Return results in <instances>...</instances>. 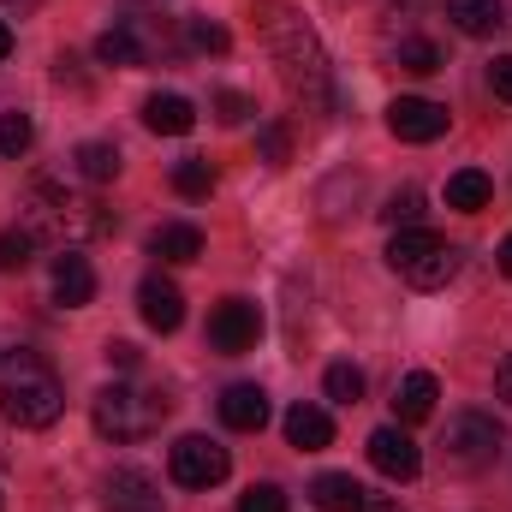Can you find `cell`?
Returning <instances> with one entry per match:
<instances>
[{
	"label": "cell",
	"instance_id": "cell-26",
	"mask_svg": "<svg viewBox=\"0 0 512 512\" xmlns=\"http://www.w3.org/2000/svg\"><path fill=\"white\" fill-rule=\"evenodd\" d=\"M322 393H328L334 405H358V399H364V370H358V364H328Z\"/></svg>",
	"mask_w": 512,
	"mask_h": 512
},
{
	"label": "cell",
	"instance_id": "cell-39",
	"mask_svg": "<svg viewBox=\"0 0 512 512\" xmlns=\"http://www.w3.org/2000/svg\"><path fill=\"white\" fill-rule=\"evenodd\" d=\"M6 54H12V24L0 18V60H6Z\"/></svg>",
	"mask_w": 512,
	"mask_h": 512
},
{
	"label": "cell",
	"instance_id": "cell-31",
	"mask_svg": "<svg viewBox=\"0 0 512 512\" xmlns=\"http://www.w3.org/2000/svg\"><path fill=\"white\" fill-rule=\"evenodd\" d=\"M256 149H262V161H268V167H286V161H292V131L274 120V126L256 131Z\"/></svg>",
	"mask_w": 512,
	"mask_h": 512
},
{
	"label": "cell",
	"instance_id": "cell-22",
	"mask_svg": "<svg viewBox=\"0 0 512 512\" xmlns=\"http://www.w3.org/2000/svg\"><path fill=\"white\" fill-rule=\"evenodd\" d=\"M489 197H495V179H489L483 167H465V173H453V179H447V209H459V215L489 209Z\"/></svg>",
	"mask_w": 512,
	"mask_h": 512
},
{
	"label": "cell",
	"instance_id": "cell-4",
	"mask_svg": "<svg viewBox=\"0 0 512 512\" xmlns=\"http://www.w3.org/2000/svg\"><path fill=\"white\" fill-rule=\"evenodd\" d=\"M387 268H393L405 286L435 292V286H447V280L459 274V245H447V239L429 233V227H399V233L387 239Z\"/></svg>",
	"mask_w": 512,
	"mask_h": 512
},
{
	"label": "cell",
	"instance_id": "cell-28",
	"mask_svg": "<svg viewBox=\"0 0 512 512\" xmlns=\"http://www.w3.org/2000/svg\"><path fill=\"white\" fill-rule=\"evenodd\" d=\"M185 48H197V54H227L233 36H227L215 18H185Z\"/></svg>",
	"mask_w": 512,
	"mask_h": 512
},
{
	"label": "cell",
	"instance_id": "cell-11",
	"mask_svg": "<svg viewBox=\"0 0 512 512\" xmlns=\"http://www.w3.org/2000/svg\"><path fill=\"white\" fill-rule=\"evenodd\" d=\"M137 310H143V322H149L155 334H173V328L185 322V292H179L167 274H143V286H137Z\"/></svg>",
	"mask_w": 512,
	"mask_h": 512
},
{
	"label": "cell",
	"instance_id": "cell-30",
	"mask_svg": "<svg viewBox=\"0 0 512 512\" xmlns=\"http://www.w3.org/2000/svg\"><path fill=\"white\" fill-rule=\"evenodd\" d=\"M173 191H179V197H209V191H215L209 161H197V155H191V161H179V167H173Z\"/></svg>",
	"mask_w": 512,
	"mask_h": 512
},
{
	"label": "cell",
	"instance_id": "cell-27",
	"mask_svg": "<svg viewBox=\"0 0 512 512\" xmlns=\"http://www.w3.org/2000/svg\"><path fill=\"white\" fill-rule=\"evenodd\" d=\"M382 221L393 227V233H399V227H417V221H423V191H417V185H399V191L387 197Z\"/></svg>",
	"mask_w": 512,
	"mask_h": 512
},
{
	"label": "cell",
	"instance_id": "cell-38",
	"mask_svg": "<svg viewBox=\"0 0 512 512\" xmlns=\"http://www.w3.org/2000/svg\"><path fill=\"white\" fill-rule=\"evenodd\" d=\"M501 274H507V280H512V233H507V239H501Z\"/></svg>",
	"mask_w": 512,
	"mask_h": 512
},
{
	"label": "cell",
	"instance_id": "cell-8",
	"mask_svg": "<svg viewBox=\"0 0 512 512\" xmlns=\"http://www.w3.org/2000/svg\"><path fill=\"white\" fill-rule=\"evenodd\" d=\"M256 340H262V316H256L251 298H221L209 310V346L215 352L239 358V352H256Z\"/></svg>",
	"mask_w": 512,
	"mask_h": 512
},
{
	"label": "cell",
	"instance_id": "cell-16",
	"mask_svg": "<svg viewBox=\"0 0 512 512\" xmlns=\"http://www.w3.org/2000/svg\"><path fill=\"white\" fill-rule=\"evenodd\" d=\"M447 18H453V30L471 36V42H489V36H501V24H507L501 0H447Z\"/></svg>",
	"mask_w": 512,
	"mask_h": 512
},
{
	"label": "cell",
	"instance_id": "cell-20",
	"mask_svg": "<svg viewBox=\"0 0 512 512\" xmlns=\"http://www.w3.org/2000/svg\"><path fill=\"white\" fill-rule=\"evenodd\" d=\"M149 256H161V262H197L203 256V233L191 221H167V227L149 233Z\"/></svg>",
	"mask_w": 512,
	"mask_h": 512
},
{
	"label": "cell",
	"instance_id": "cell-35",
	"mask_svg": "<svg viewBox=\"0 0 512 512\" xmlns=\"http://www.w3.org/2000/svg\"><path fill=\"white\" fill-rule=\"evenodd\" d=\"M108 364H114V370H137V364H143V352H137V346H131V340H108Z\"/></svg>",
	"mask_w": 512,
	"mask_h": 512
},
{
	"label": "cell",
	"instance_id": "cell-37",
	"mask_svg": "<svg viewBox=\"0 0 512 512\" xmlns=\"http://www.w3.org/2000/svg\"><path fill=\"white\" fill-rule=\"evenodd\" d=\"M364 512H405V507H399L393 495H370V501H364Z\"/></svg>",
	"mask_w": 512,
	"mask_h": 512
},
{
	"label": "cell",
	"instance_id": "cell-9",
	"mask_svg": "<svg viewBox=\"0 0 512 512\" xmlns=\"http://www.w3.org/2000/svg\"><path fill=\"white\" fill-rule=\"evenodd\" d=\"M447 108L441 102H429V96H399L393 108H387V131L399 137V143H435L441 131H447Z\"/></svg>",
	"mask_w": 512,
	"mask_h": 512
},
{
	"label": "cell",
	"instance_id": "cell-19",
	"mask_svg": "<svg viewBox=\"0 0 512 512\" xmlns=\"http://www.w3.org/2000/svg\"><path fill=\"white\" fill-rule=\"evenodd\" d=\"M72 167H78V179H84V185H114L126 161H120V149H114V143L90 137V143H78V149H72Z\"/></svg>",
	"mask_w": 512,
	"mask_h": 512
},
{
	"label": "cell",
	"instance_id": "cell-3",
	"mask_svg": "<svg viewBox=\"0 0 512 512\" xmlns=\"http://www.w3.org/2000/svg\"><path fill=\"white\" fill-rule=\"evenodd\" d=\"M0 411L18 429H48L66 411V387L36 352L12 346V352H0Z\"/></svg>",
	"mask_w": 512,
	"mask_h": 512
},
{
	"label": "cell",
	"instance_id": "cell-1",
	"mask_svg": "<svg viewBox=\"0 0 512 512\" xmlns=\"http://www.w3.org/2000/svg\"><path fill=\"white\" fill-rule=\"evenodd\" d=\"M256 30L268 42V60L280 72V84L292 90V102L322 114L334 102V72H328V48L310 30V18L298 6H286V0H256Z\"/></svg>",
	"mask_w": 512,
	"mask_h": 512
},
{
	"label": "cell",
	"instance_id": "cell-21",
	"mask_svg": "<svg viewBox=\"0 0 512 512\" xmlns=\"http://www.w3.org/2000/svg\"><path fill=\"white\" fill-rule=\"evenodd\" d=\"M143 126L161 131V137H185V131L197 126V108L185 96H149L143 102Z\"/></svg>",
	"mask_w": 512,
	"mask_h": 512
},
{
	"label": "cell",
	"instance_id": "cell-41",
	"mask_svg": "<svg viewBox=\"0 0 512 512\" xmlns=\"http://www.w3.org/2000/svg\"><path fill=\"white\" fill-rule=\"evenodd\" d=\"M0 512H6V507H0Z\"/></svg>",
	"mask_w": 512,
	"mask_h": 512
},
{
	"label": "cell",
	"instance_id": "cell-13",
	"mask_svg": "<svg viewBox=\"0 0 512 512\" xmlns=\"http://www.w3.org/2000/svg\"><path fill=\"white\" fill-rule=\"evenodd\" d=\"M90 298H96V268H90L78 251L54 256V304H66V310H84Z\"/></svg>",
	"mask_w": 512,
	"mask_h": 512
},
{
	"label": "cell",
	"instance_id": "cell-15",
	"mask_svg": "<svg viewBox=\"0 0 512 512\" xmlns=\"http://www.w3.org/2000/svg\"><path fill=\"white\" fill-rule=\"evenodd\" d=\"M286 441L298 453H322V447H334V417L322 405H292L286 411Z\"/></svg>",
	"mask_w": 512,
	"mask_h": 512
},
{
	"label": "cell",
	"instance_id": "cell-2",
	"mask_svg": "<svg viewBox=\"0 0 512 512\" xmlns=\"http://www.w3.org/2000/svg\"><path fill=\"white\" fill-rule=\"evenodd\" d=\"M24 227H30L36 239L84 245V239L114 233V215H108L102 203H90V197H78V191L54 185V179H30V191H24Z\"/></svg>",
	"mask_w": 512,
	"mask_h": 512
},
{
	"label": "cell",
	"instance_id": "cell-24",
	"mask_svg": "<svg viewBox=\"0 0 512 512\" xmlns=\"http://www.w3.org/2000/svg\"><path fill=\"white\" fill-rule=\"evenodd\" d=\"M96 60H102V66H149V60H143V42L131 36L126 24H114V30L96 36Z\"/></svg>",
	"mask_w": 512,
	"mask_h": 512
},
{
	"label": "cell",
	"instance_id": "cell-14",
	"mask_svg": "<svg viewBox=\"0 0 512 512\" xmlns=\"http://www.w3.org/2000/svg\"><path fill=\"white\" fill-rule=\"evenodd\" d=\"M221 423L239 429V435L262 429V423H268V393H262L256 382H233L227 393H221Z\"/></svg>",
	"mask_w": 512,
	"mask_h": 512
},
{
	"label": "cell",
	"instance_id": "cell-6",
	"mask_svg": "<svg viewBox=\"0 0 512 512\" xmlns=\"http://www.w3.org/2000/svg\"><path fill=\"white\" fill-rule=\"evenodd\" d=\"M501 447H507V429L489 411H459L447 423V435H441V453H447L453 471H489Z\"/></svg>",
	"mask_w": 512,
	"mask_h": 512
},
{
	"label": "cell",
	"instance_id": "cell-12",
	"mask_svg": "<svg viewBox=\"0 0 512 512\" xmlns=\"http://www.w3.org/2000/svg\"><path fill=\"white\" fill-rule=\"evenodd\" d=\"M108 507H114V512H161V489H155V477H149V471L120 465V471L108 477Z\"/></svg>",
	"mask_w": 512,
	"mask_h": 512
},
{
	"label": "cell",
	"instance_id": "cell-17",
	"mask_svg": "<svg viewBox=\"0 0 512 512\" xmlns=\"http://www.w3.org/2000/svg\"><path fill=\"white\" fill-rule=\"evenodd\" d=\"M310 501L322 512H364L370 489H364L358 477H346V471H322V477L310 483Z\"/></svg>",
	"mask_w": 512,
	"mask_h": 512
},
{
	"label": "cell",
	"instance_id": "cell-18",
	"mask_svg": "<svg viewBox=\"0 0 512 512\" xmlns=\"http://www.w3.org/2000/svg\"><path fill=\"white\" fill-rule=\"evenodd\" d=\"M435 399H441V387H435V376L429 370H411L405 382H399V393H393V417L411 429V423H423L429 411H435Z\"/></svg>",
	"mask_w": 512,
	"mask_h": 512
},
{
	"label": "cell",
	"instance_id": "cell-10",
	"mask_svg": "<svg viewBox=\"0 0 512 512\" xmlns=\"http://www.w3.org/2000/svg\"><path fill=\"white\" fill-rule=\"evenodd\" d=\"M370 465L382 471L387 483H411L417 471H423V453H417V441L405 435V423H387L370 435Z\"/></svg>",
	"mask_w": 512,
	"mask_h": 512
},
{
	"label": "cell",
	"instance_id": "cell-32",
	"mask_svg": "<svg viewBox=\"0 0 512 512\" xmlns=\"http://www.w3.org/2000/svg\"><path fill=\"white\" fill-rule=\"evenodd\" d=\"M239 512H286V489L280 483H251L239 495Z\"/></svg>",
	"mask_w": 512,
	"mask_h": 512
},
{
	"label": "cell",
	"instance_id": "cell-29",
	"mask_svg": "<svg viewBox=\"0 0 512 512\" xmlns=\"http://www.w3.org/2000/svg\"><path fill=\"white\" fill-rule=\"evenodd\" d=\"M30 143H36V126H30V114H18V108H12V114H0V155H6V161H18Z\"/></svg>",
	"mask_w": 512,
	"mask_h": 512
},
{
	"label": "cell",
	"instance_id": "cell-25",
	"mask_svg": "<svg viewBox=\"0 0 512 512\" xmlns=\"http://www.w3.org/2000/svg\"><path fill=\"white\" fill-rule=\"evenodd\" d=\"M36 233L30 227H6L0 233V274H18V268H30V256H36Z\"/></svg>",
	"mask_w": 512,
	"mask_h": 512
},
{
	"label": "cell",
	"instance_id": "cell-33",
	"mask_svg": "<svg viewBox=\"0 0 512 512\" xmlns=\"http://www.w3.org/2000/svg\"><path fill=\"white\" fill-rule=\"evenodd\" d=\"M215 114H221V126H245L256 114V102L245 90H221V96H215Z\"/></svg>",
	"mask_w": 512,
	"mask_h": 512
},
{
	"label": "cell",
	"instance_id": "cell-7",
	"mask_svg": "<svg viewBox=\"0 0 512 512\" xmlns=\"http://www.w3.org/2000/svg\"><path fill=\"white\" fill-rule=\"evenodd\" d=\"M167 471H173L179 489H215V483H227L233 459H227V447L209 441V435H179L173 453H167Z\"/></svg>",
	"mask_w": 512,
	"mask_h": 512
},
{
	"label": "cell",
	"instance_id": "cell-36",
	"mask_svg": "<svg viewBox=\"0 0 512 512\" xmlns=\"http://www.w3.org/2000/svg\"><path fill=\"white\" fill-rule=\"evenodd\" d=\"M495 393H501V399L512 405V352L501 358V370H495Z\"/></svg>",
	"mask_w": 512,
	"mask_h": 512
},
{
	"label": "cell",
	"instance_id": "cell-34",
	"mask_svg": "<svg viewBox=\"0 0 512 512\" xmlns=\"http://www.w3.org/2000/svg\"><path fill=\"white\" fill-rule=\"evenodd\" d=\"M489 90H495L501 102H512V54H495V60H489Z\"/></svg>",
	"mask_w": 512,
	"mask_h": 512
},
{
	"label": "cell",
	"instance_id": "cell-5",
	"mask_svg": "<svg viewBox=\"0 0 512 512\" xmlns=\"http://www.w3.org/2000/svg\"><path fill=\"white\" fill-rule=\"evenodd\" d=\"M167 393H149V387H131V382H114L96 393V405H90V417H96V435H108V441H149L155 429H161V417H167Z\"/></svg>",
	"mask_w": 512,
	"mask_h": 512
},
{
	"label": "cell",
	"instance_id": "cell-40",
	"mask_svg": "<svg viewBox=\"0 0 512 512\" xmlns=\"http://www.w3.org/2000/svg\"><path fill=\"white\" fill-rule=\"evenodd\" d=\"M6 6H18V12H30V6H36V0H6Z\"/></svg>",
	"mask_w": 512,
	"mask_h": 512
},
{
	"label": "cell",
	"instance_id": "cell-23",
	"mask_svg": "<svg viewBox=\"0 0 512 512\" xmlns=\"http://www.w3.org/2000/svg\"><path fill=\"white\" fill-rule=\"evenodd\" d=\"M393 66L411 72V78H429V72H441V48L429 36H399L393 42Z\"/></svg>",
	"mask_w": 512,
	"mask_h": 512
}]
</instances>
